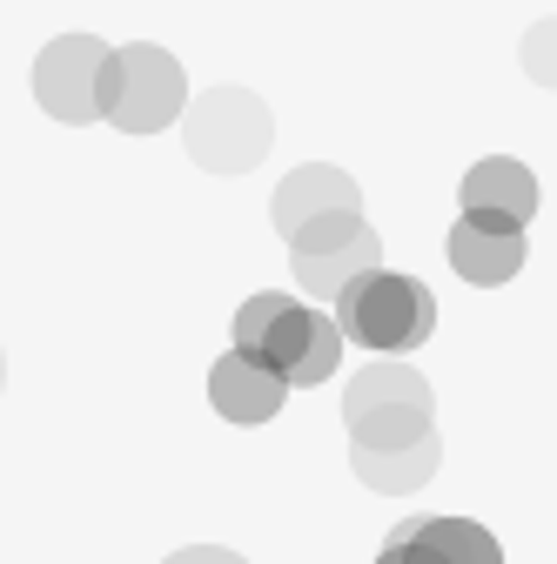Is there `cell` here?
Returning <instances> with one entry per match:
<instances>
[{
  "label": "cell",
  "mask_w": 557,
  "mask_h": 564,
  "mask_svg": "<svg viewBox=\"0 0 557 564\" xmlns=\"http://www.w3.org/2000/svg\"><path fill=\"white\" fill-rule=\"evenodd\" d=\"M437 464H444V437L409 444V451H350L357 484L383 490V498H409V490H424V484L437 477Z\"/></svg>",
  "instance_id": "13"
},
{
  "label": "cell",
  "mask_w": 557,
  "mask_h": 564,
  "mask_svg": "<svg viewBox=\"0 0 557 564\" xmlns=\"http://www.w3.org/2000/svg\"><path fill=\"white\" fill-rule=\"evenodd\" d=\"M336 323L357 349H376V357H403V349H424L430 329H437V296L424 290L416 275H396V269H376L363 275L350 296L336 303Z\"/></svg>",
  "instance_id": "4"
},
{
  "label": "cell",
  "mask_w": 557,
  "mask_h": 564,
  "mask_svg": "<svg viewBox=\"0 0 557 564\" xmlns=\"http://www.w3.org/2000/svg\"><path fill=\"white\" fill-rule=\"evenodd\" d=\"M517 61H524V75H531L537 88H557V14H550V21H537V28L524 34Z\"/></svg>",
  "instance_id": "14"
},
{
  "label": "cell",
  "mask_w": 557,
  "mask_h": 564,
  "mask_svg": "<svg viewBox=\"0 0 557 564\" xmlns=\"http://www.w3.org/2000/svg\"><path fill=\"white\" fill-rule=\"evenodd\" d=\"M162 564H249V557L229 551V544H182V551H168Z\"/></svg>",
  "instance_id": "15"
},
{
  "label": "cell",
  "mask_w": 557,
  "mask_h": 564,
  "mask_svg": "<svg viewBox=\"0 0 557 564\" xmlns=\"http://www.w3.org/2000/svg\"><path fill=\"white\" fill-rule=\"evenodd\" d=\"M450 269L470 282V290H504V282L524 269V229L498 223V216H463L450 229Z\"/></svg>",
  "instance_id": "10"
},
{
  "label": "cell",
  "mask_w": 557,
  "mask_h": 564,
  "mask_svg": "<svg viewBox=\"0 0 557 564\" xmlns=\"http://www.w3.org/2000/svg\"><path fill=\"white\" fill-rule=\"evenodd\" d=\"M290 269H296L303 296L342 303L363 275L383 269V236L363 223V208H342V216H323L303 236H290Z\"/></svg>",
  "instance_id": "6"
},
{
  "label": "cell",
  "mask_w": 557,
  "mask_h": 564,
  "mask_svg": "<svg viewBox=\"0 0 557 564\" xmlns=\"http://www.w3.org/2000/svg\"><path fill=\"white\" fill-rule=\"evenodd\" d=\"M376 564H396V557H390V551H376Z\"/></svg>",
  "instance_id": "17"
},
{
  "label": "cell",
  "mask_w": 557,
  "mask_h": 564,
  "mask_svg": "<svg viewBox=\"0 0 557 564\" xmlns=\"http://www.w3.org/2000/svg\"><path fill=\"white\" fill-rule=\"evenodd\" d=\"M188 115V75L182 61L155 41H128L108 61L101 82V121H114L121 134H162L168 121Z\"/></svg>",
  "instance_id": "5"
},
{
  "label": "cell",
  "mask_w": 557,
  "mask_h": 564,
  "mask_svg": "<svg viewBox=\"0 0 557 564\" xmlns=\"http://www.w3.org/2000/svg\"><path fill=\"white\" fill-rule=\"evenodd\" d=\"M182 141H188V162L208 175H249L269 149H275V115L255 88H201L182 115Z\"/></svg>",
  "instance_id": "3"
},
{
  "label": "cell",
  "mask_w": 557,
  "mask_h": 564,
  "mask_svg": "<svg viewBox=\"0 0 557 564\" xmlns=\"http://www.w3.org/2000/svg\"><path fill=\"white\" fill-rule=\"evenodd\" d=\"M208 403H216L222 423H269L275 410L290 403V377H275L269 364L229 349V357L208 364Z\"/></svg>",
  "instance_id": "11"
},
{
  "label": "cell",
  "mask_w": 557,
  "mask_h": 564,
  "mask_svg": "<svg viewBox=\"0 0 557 564\" xmlns=\"http://www.w3.org/2000/svg\"><path fill=\"white\" fill-rule=\"evenodd\" d=\"M457 202H463V216H498V223L531 229V216H537V175L517 155H483V162L463 169Z\"/></svg>",
  "instance_id": "12"
},
{
  "label": "cell",
  "mask_w": 557,
  "mask_h": 564,
  "mask_svg": "<svg viewBox=\"0 0 557 564\" xmlns=\"http://www.w3.org/2000/svg\"><path fill=\"white\" fill-rule=\"evenodd\" d=\"M342 323L323 316L316 303L303 296H283V290H262L236 310V349L255 364H269L275 377H290V390H316L336 377L342 364Z\"/></svg>",
  "instance_id": "1"
},
{
  "label": "cell",
  "mask_w": 557,
  "mask_h": 564,
  "mask_svg": "<svg viewBox=\"0 0 557 564\" xmlns=\"http://www.w3.org/2000/svg\"><path fill=\"white\" fill-rule=\"evenodd\" d=\"M0 390H8V357H0Z\"/></svg>",
  "instance_id": "16"
},
{
  "label": "cell",
  "mask_w": 557,
  "mask_h": 564,
  "mask_svg": "<svg viewBox=\"0 0 557 564\" xmlns=\"http://www.w3.org/2000/svg\"><path fill=\"white\" fill-rule=\"evenodd\" d=\"M350 451H409L437 437V390L409 364H363L342 390Z\"/></svg>",
  "instance_id": "2"
},
{
  "label": "cell",
  "mask_w": 557,
  "mask_h": 564,
  "mask_svg": "<svg viewBox=\"0 0 557 564\" xmlns=\"http://www.w3.org/2000/svg\"><path fill=\"white\" fill-rule=\"evenodd\" d=\"M342 208H363V188L342 175V169H329V162H303V169H290L283 182H275V195H269V223H275V236H303L309 223H323V216H342Z\"/></svg>",
  "instance_id": "8"
},
{
  "label": "cell",
  "mask_w": 557,
  "mask_h": 564,
  "mask_svg": "<svg viewBox=\"0 0 557 564\" xmlns=\"http://www.w3.org/2000/svg\"><path fill=\"white\" fill-rule=\"evenodd\" d=\"M108 61H114V47H101L95 34H54V41L34 54V101H41L54 121H67V128L101 121Z\"/></svg>",
  "instance_id": "7"
},
{
  "label": "cell",
  "mask_w": 557,
  "mask_h": 564,
  "mask_svg": "<svg viewBox=\"0 0 557 564\" xmlns=\"http://www.w3.org/2000/svg\"><path fill=\"white\" fill-rule=\"evenodd\" d=\"M383 551L396 564H504L498 538L477 518H403Z\"/></svg>",
  "instance_id": "9"
}]
</instances>
